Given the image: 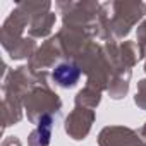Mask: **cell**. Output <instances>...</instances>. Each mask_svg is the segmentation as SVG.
<instances>
[{"mask_svg":"<svg viewBox=\"0 0 146 146\" xmlns=\"http://www.w3.org/2000/svg\"><path fill=\"white\" fill-rule=\"evenodd\" d=\"M53 78L58 81L60 86H72L79 78V69L69 64H60L53 72Z\"/></svg>","mask_w":146,"mask_h":146,"instance_id":"obj_1","label":"cell"}]
</instances>
